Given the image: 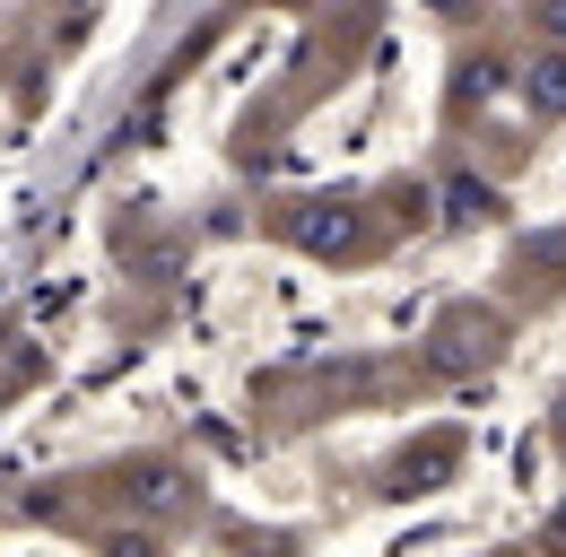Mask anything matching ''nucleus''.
Wrapping results in <instances>:
<instances>
[{"label": "nucleus", "instance_id": "nucleus-1", "mask_svg": "<svg viewBox=\"0 0 566 557\" xmlns=\"http://www.w3.org/2000/svg\"><path fill=\"white\" fill-rule=\"evenodd\" d=\"M532 96H541L549 114H566V62H541V78H532Z\"/></svg>", "mask_w": 566, "mask_h": 557}, {"label": "nucleus", "instance_id": "nucleus-2", "mask_svg": "<svg viewBox=\"0 0 566 557\" xmlns=\"http://www.w3.org/2000/svg\"><path fill=\"white\" fill-rule=\"evenodd\" d=\"M541 18H549V27H558V35H566V0H549V9H541Z\"/></svg>", "mask_w": 566, "mask_h": 557}]
</instances>
